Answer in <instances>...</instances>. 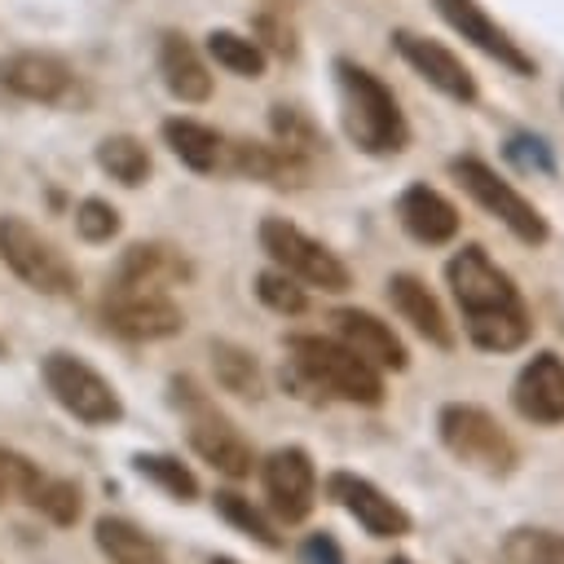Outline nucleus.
Masks as SVG:
<instances>
[{
	"instance_id": "obj_8",
	"label": "nucleus",
	"mask_w": 564,
	"mask_h": 564,
	"mask_svg": "<svg viewBox=\"0 0 564 564\" xmlns=\"http://www.w3.org/2000/svg\"><path fill=\"white\" fill-rule=\"evenodd\" d=\"M260 251L273 260V269L291 273L295 282L304 286H317L326 295H344L352 286V273L348 264L326 247L317 242L313 234H304L295 220L286 216H264L260 220Z\"/></svg>"
},
{
	"instance_id": "obj_23",
	"label": "nucleus",
	"mask_w": 564,
	"mask_h": 564,
	"mask_svg": "<svg viewBox=\"0 0 564 564\" xmlns=\"http://www.w3.org/2000/svg\"><path fill=\"white\" fill-rule=\"evenodd\" d=\"M93 542L110 564H167L163 546L154 542V533H145L137 520L128 516H97L93 520Z\"/></svg>"
},
{
	"instance_id": "obj_22",
	"label": "nucleus",
	"mask_w": 564,
	"mask_h": 564,
	"mask_svg": "<svg viewBox=\"0 0 564 564\" xmlns=\"http://www.w3.org/2000/svg\"><path fill=\"white\" fill-rule=\"evenodd\" d=\"M159 75L167 84V93L176 101H207L212 97V75H207V62L198 57V48L185 40V35H163L159 44Z\"/></svg>"
},
{
	"instance_id": "obj_36",
	"label": "nucleus",
	"mask_w": 564,
	"mask_h": 564,
	"mask_svg": "<svg viewBox=\"0 0 564 564\" xmlns=\"http://www.w3.org/2000/svg\"><path fill=\"white\" fill-rule=\"evenodd\" d=\"M119 212L106 203V198H84L79 207H75V234L84 238V242H110L115 234H119Z\"/></svg>"
},
{
	"instance_id": "obj_35",
	"label": "nucleus",
	"mask_w": 564,
	"mask_h": 564,
	"mask_svg": "<svg viewBox=\"0 0 564 564\" xmlns=\"http://www.w3.org/2000/svg\"><path fill=\"white\" fill-rule=\"evenodd\" d=\"M40 463H31L26 454H18V449H9V445H0V502H9V498H31L35 494V485H40Z\"/></svg>"
},
{
	"instance_id": "obj_29",
	"label": "nucleus",
	"mask_w": 564,
	"mask_h": 564,
	"mask_svg": "<svg viewBox=\"0 0 564 564\" xmlns=\"http://www.w3.org/2000/svg\"><path fill=\"white\" fill-rule=\"evenodd\" d=\"M502 564H564V533L546 524H516L498 542Z\"/></svg>"
},
{
	"instance_id": "obj_17",
	"label": "nucleus",
	"mask_w": 564,
	"mask_h": 564,
	"mask_svg": "<svg viewBox=\"0 0 564 564\" xmlns=\"http://www.w3.org/2000/svg\"><path fill=\"white\" fill-rule=\"evenodd\" d=\"M436 13H441L467 44H476L485 57H494V62L507 66L511 75H524V79L538 75V62H533V57H529V53H524V48H520V44H516V40H511V35H507V31H502L476 0H436Z\"/></svg>"
},
{
	"instance_id": "obj_39",
	"label": "nucleus",
	"mask_w": 564,
	"mask_h": 564,
	"mask_svg": "<svg viewBox=\"0 0 564 564\" xmlns=\"http://www.w3.org/2000/svg\"><path fill=\"white\" fill-rule=\"evenodd\" d=\"M383 564H419V560H414V555H405V551H392Z\"/></svg>"
},
{
	"instance_id": "obj_7",
	"label": "nucleus",
	"mask_w": 564,
	"mask_h": 564,
	"mask_svg": "<svg viewBox=\"0 0 564 564\" xmlns=\"http://www.w3.org/2000/svg\"><path fill=\"white\" fill-rule=\"evenodd\" d=\"M40 379L48 388V397L84 427H115L123 419V397L119 388L97 370L88 366L79 352H66V348H53L44 361H40Z\"/></svg>"
},
{
	"instance_id": "obj_33",
	"label": "nucleus",
	"mask_w": 564,
	"mask_h": 564,
	"mask_svg": "<svg viewBox=\"0 0 564 564\" xmlns=\"http://www.w3.org/2000/svg\"><path fill=\"white\" fill-rule=\"evenodd\" d=\"M269 123H273V141H282V145L300 150L304 159H308V154H317V150L326 145V137L317 132V123H313L300 106H273Z\"/></svg>"
},
{
	"instance_id": "obj_41",
	"label": "nucleus",
	"mask_w": 564,
	"mask_h": 564,
	"mask_svg": "<svg viewBox=\"0 0 564 564\" xmlns=\"http://www.w3.org/2000/svg\"><path fill=\"white\" fill-rule=\"evenodd\" d=\"M454 564H467V560H454Z\"/></svg>"
},
{
	"instance_id": "obj_37",
	"label": "nucleus",
	"mask_w": 564,
	"mask_h": 564,
	"mask_svg": "<svg viewBox=\"0 0 564 564\" xmlns=\"http://www.w3.org/2000/svg\"><path fill=\"white\" fill-rule=\"evenodd\" d=\"M295 564H348V560H344V546L330 529H313L295 546Z\"/></svg>"
},
{
	"instance_id": "obj_21",
	"label": "nucleus",
	"mask_w": 564,
	"mask_h": 564,
	"mask_svg": "<svg viewBox=\"0 0 564 564\" xmlns=\"http://www.w3.org/2000/svg\"><path fill=\"white\" fill-rule=\"evenodd\" d=\"M229 167L238 176L264 181L273 189H300L308 185V159L282 141H234L229 145Z\"/></svg>"
},
{
	"instance_id": "obj_28",
	"label": "nucleus",
	"mask_w": 564,
	"mask_h": 564,
	"mask_svg": "<svg viewBox=\"0 0 564 564\" xmlns=\"http://www.w3.org/2000/svg\"><path fill=\"white\" fill-rule=\"evenodd\" d=\"M97 167H101L110 181L137 189V185H145L154 159H150L145 141H137V137H128V132H115V137H101V141H97Z\"/></svg>"
},
{
	"instance_id": "obj_18",
	"label": "nucleus",
	"mask_w": 564,
	"mask_h": 564,
	"mask_svg": "<svg viewBox=\"0 0 564 564\" xmlns=\"http://www.w3.org/2000/svg\"><path fill=\"white\" fill-rule=\"evenodd\" d=\"M397 225H401L414 242H423V247H445V242L458 238L463 216H458V207H454L436 185L410 181V185L397 194Z\"/></svg>"
},
{
	"instance_id": "obj_20",
	"label": "nucleus",
	"mask_w": 564,
	"mask_h": 564,
	"mask_svg": "<svg viewBox=\"0 0 564 564\" xmlns=\"http://www.w3.org/2000/svg\"><path fill=\"white\" fill-rule=\"evenodd\" d=\"M70 84H75L70 66H66L62 57H53V53L26 48V53L0 57V88H9V93L22 97V101L53 106V101H62V97L70 93Z\"/></svg>"
},
{
	"instance_id": "obj_38",
	"label": "nucleus",
	"mask_w": 564,
	"mask_h": 564,
	"mask_svg": "<svg viewBox=\"0 0 564 564\" xmlns=\"http://www.w3.org/2000/svg\"><path fill=\"white\" fill-rule=\"evenodd\" d=\"M256 26H260V31H269V35H273V40H264V44H269V48H278V53H282V57H291V53H295V40H291V31H278V22H273V18H269V13H264V18H260V22H256Z\"/></svg>"
},
{
	"instance_id": "obj_16",
	"label": "nucleus",
	"mask_w": 564,
	"mask_h": 564,
	"mask_svg": "<svg viewBox=\"0 0 564 564\" xmlns=\"http://www.w3.org/2000/svg\"><path fill=\"white\" fill-rule=\"evenodd\" d=\"M330 330L339 344H348L361 361H370L379 375H401L410 370V348L405 339L392 330V322H383L370 308H335L330 313Z\"/></svg>"
},
{
	"instance_id": "obj_25",
	"label": "nucleus",
	"mask_w": 564,
	"mask_h": 564,
	"mask_svg": "<svg viewBox=\"0 0 564 564\" xmlns=\"http://www.w3.org/2000/svg\"><path fill=\"white\" fill-rule=\"evenodd\" d=\"M212 375L225 392L242 397V401H260L264 397V375H260V361L256 352H247L242 344H229V339H212Z\"/></svg>"
},
{
	"instance_id": "obj_24",
	"label": "nucleus",
	"mask_w": 564,
	"mask_h": 564,
	"mask_svg": "<svg viewBox=\"0 0 564 564\" xmlns=\"http://www.w3.org/2000/svg\"><path fill=\"white\" fill-rule=\"evenodd\" d=\"M163 141L189 172H212L225 159V137L198 119H163Z\"/></svg>"
},
{
	"instance_id": "obj_10",
	"label": "nucleus",
	"mask_w": 564,
	"mask_h": 564,
	"mask_svg": "<svg viewBox=\"0 0 564 564\" xmlns=\"http://www.w3.org/2000/svg\"><path fill=\"white\" fill-rule=\"evenodd\" d=\"M0 260L40 295H70L75 291V264L26 220V216H0Z\"/></svg>"
},
{
	"instance_id": "obj_27",
	"label": "nucleus",
	"mask_w": 564,
	"mask_h": 564,
	"mask_svg": "<svg viewBox=\"0 0 564 564\" xmlns=\"http://www.w3.org/2000/svg\"><path fill=\"white\" fill-rule=\"evenodd\" d=\"M132 471L154 485L159 494H167L172 502H194L198 498V476L176 458V454H163V449H137L132 454Z\"/></svg>"
},
{
	"instance_id": "obj_30",
	"label": "nucleus",
	"mask_w": 564,
	"mask_h": 564,
	"mask_svg": "<svg viewBox=\"0 0 564 564\" xmlns=\"http://www.w3.org/2000/svg\"><path fill=\"white\" fill-rule=\"evenodd\" d=\"M207 53H212L216 66H225V70L238 75V79H260V75H264V48H260V40H251V35L212 31V35H207Z\"/></svg>"
},
{
	"instance_id": "obj_31",
	"label": "nucleus",
	"mask_w": 564,
	"mask_h": 564,
	"mask_svg": "<svg viewBox=\"0 0 564 564\" xmlns=\"http://www.w3.org/2000/svg\"><path fill=\"white\" fill-rule=\"evenodd\" d=\"M48 524H57V529H70L75 520H79V511H84V489L75 485V480H66V476H40V485H35V494L26 498Z\"/></svg>"
},
{
	"instance_id": "obj_12",
	"label": "nucleus",
	"mask_w": 564,
	"mask_h": 564,
	"mask_svg": "<svg viewBox=\"0 0 564 564\" xmlns=\"http://www.w3.org/2000/svg\"><path fill=\"white\" fill-rule=\"evenodd\" d=\"M101 322L110 335L128 344H154L185 330V313L167 291H137V286H110L101 300Z\"/></svg>"
},
{
	"instance_id": "obj_32",
	"label": "nucleus",
	"mask_w": 564,
	"mask_h": 564,
	"mask_svg": "<svg viewBox=\"0 0 564 564\" xmlns=\"http://www.w3.org/2000/svg\"><path fill=\"white\" fill-rule=\"evenodd\" d=\"M256 300H260L269 313H278V317H300V313L308 308L304 286H300L291 273H282V269H260V273H256Z\"/></svg>"
},
{
	"instance_id": "obj_1",
	"label": "nucleus",
	"mask_w": 564,
	"mask_h": 564,
	"mask_svg": "<svg viewBox=\"0 0 564 564\" xmlns=\"http://www.w3.org/2000/svg\"><path fill=\"white\" fill-rule=\"evenodd\" d=\"M445 286L454 295L463 339L476 352L502 357V352H520L533 339V313L520 286L480 242H463L445 260Z\"/></svg>"
},
{
	"instance_id": "obj_11",
	"label": "nucleus",
	"mask_w": 564,
	"mask_h": 564,
	"mask_svg": "<svg viewBox=\"0 0 564 564\" xmlns=\"http://www.w3.org/2000/svg\"><path fill=\"white\" fill-rule=\"evenodd\" d=\"M260 485H264V502L282 524H304L317 507V463L304 445H273L260 463Z\"/></svg>"
},
{
	"instance_id": "obj_9",
	"label": "nucleus",
	"mask_w": 564,
	"mask_h": 564,
	"mask_svg": "<svg viewBox=\"0 0 564 564\" xmlns=\"http://www.w3.org/2000/svg\"><path fill=\"white\" fill-rule=\"evenodd\" d=\"M317 489L326 494V502H335V507H339L366 538H375V542H401V538L414 533L410 507H401L388 489H379L370 476H361V471H352V467L326 471Z\"/></svg>"
},
{
	"instance_id": "obj_3",
	"label": "nucleus",
	"mask_w": 564,
	"mask_h": 564,
	"mask_svg": "<svg viewBox=\"0 0 564 564\" xmlns=\"http://www.w3.org/2000/svg\"><path fill=\"white\" fill-rule=\"evenodd\" d=\"M167 405L181 414V427H185V441L189 449L212 467L220 471L225 480H247L256 471V445L242 436V427L203 392L198 379L189 375H172L167 379Z\"/></svg>"
},
{
	"instance_id": "obj_34",
	"label": "nucleus",
	"mask_w": 564,
	"mask_h": 564,
	"mask_svg": "<svg viewBox=\"0 0 564 564\" xmlns=\"http://www.w3.org/2000/svg\"><path fill=\"white\" fill-rule=\"evenodd\" d=\"M502 159L516 167V172H533V176H555V150L546 137L538 132H511L502 141Z\"/></svg>"
},
{
	"instance_id": "obj_19",
	"label": "nucleus",
	"mask_w": 564,
	"mask_h": 564,
	"mask_svg": "<svg viewBox=\"0 0 564 564\" xmlns=\"http://www.w3.org/2000/svg\"><path fill=\"white\" fill-rule=\"evenodd\" d=\"M194 278V264L181 247L167 242H132L119 264H115V282L110 286H137V291H172L185 286Z\"/></svg>"
},
{
	"instance_id": "obj_2",
	"label": "nucleus",
	"mask_w": 564,
	"mask_h": 564,
	"mask_svg": "<svg viewBox=\"0 0 564 564\" xmlns=\"http://www.w3.org/2000/svg\"><path fill=\"white\" fill-rule=\"evenodd\" d=\"M286 366H282V388H291V397L308 401V405H326V401H344V405H361V410H379L388 401V383L383 375L361 361L348 344H339L335 335H286Z\"/></svg>"
},
{
	"instance_id": "obj_15",
	"label": "nucleus",
	"mask_w": 564,
	"mask_h": 564,
	"mask_svg": "<svg viewBox=\"0 0 564 564\" xmlns=\"http://www.w3.org/2000/svg\"><path fill=\"white\" fill-rule=\"evenodd\" d=\"M392 48L410 62V70L419 75V79H427L441 97H449V101H458V106H471L476 97H480V88H476V75L463 66V57L458 53H449L441 40H427V35H419V31H392Z\"/></svg>"
},
{
	"instance_id": "obj_14",
	"label": "nucleus",
	"mask_w": 564,
	"mask_h": 564,
	"mask_svg": "<svg viewBox=\"0 0 564 564\" xmlns=\"http://www.w3.org/2000/svg\"><path fill=\"white\" fill-rule=\"evenodd\" d=\"M383 295H388L392 313H397L427 348H436V352H454V348H458V330H454L445 304L436 300V291H432L419 273H392V278L383 282Z\"/></svg>"
},
{
	"instance_id": "obj_13",
	"label": "nucleus",
	"mask_w": 564,
	"mask_h": 564,
	"mask_svg": "<svg viewBox=\"0 0 564 564\" xmlns=\"http://www.w3.org/2000/svg\"><path fill=\"white\" fill-rule=\"evenodd\" d=\"M507 401L524 423L560 427L564 423V357L555 348H538L533 357H524V366L511 379Z\"/></svg>"
},
{
	"instance_id": "obj_5",
	"label": "nucleus",
	"mask_w": 564,
	"mask_h": 564,
	"mask_svg": "<svg viewBox=\"0 0 564 564\" xmlns=\"http://www.w3.org/2000/svg\"><path fill=\"white\" fill-rule=\"evenodd\" d=\"M436 445L485 480H511L520 467V445L498 423V414L480 401H441L436 405Z\"/></svg>"
},
{
	"instance_id": "obj_6",
	"label": "nucleus",
	"mask_w": 564,
	"mask_h": 564,
	"mask_svg": "<svg viewBox=\"0 0 564 564\" xmlns=\"http://www.w3.org/2000/svg\"><path fill=\"white\" fill-rule=\"evenodd\" d=\"M449 176H454L458 189H463L485 216H494L516 242H524V247H546V238H551L546 216H542L494 163H485L480 154H454V159H449Z\"/></svg>"
},
{
	"instance_id": "obj_26",
	"label": "nucleus",
	"mask_w": 564,
	"mask_h": 564,
	"mask_svg": "<svg viewBox=\"0 0 564 564\" xmlns=\"http://www.w3.org/2000/svg\"><path fill=\"white\" fill-rule=\"evenodd\" d=\"M212 507H216V516L229 524V529H238L242 538H251L256 546H264V551H282L286 546V538L278 533V524L264 516V507H256L247 494H238V489H216L212 494Z\"/></svg>"
},
{
	"instance_id": "obj_40",
	"label": "nucleus",
	"mask_w": 564,
	"mask_h": 564,
	"mask_svg": "<svg viewBox=\"0 0 564 564\" xmlns=\"http://www.w3.org/2000/svg\"><path fill=\"white\" fill-rule=\"evenodd\" d=\"M207 564H238V560H234V555H212Z\"/></svg>"
},
{
	"instance_id": "obj_4",
	"label": "nucleus",
	"mask_w": 564,
	"mask_h": 564,
	"mask_svg": "<svg viewBox=\"0 0 564 564\" xmlns=\"http://www.w3.org/2000/svg\"><path fill=\"white\" fill-rule=\"evenodd\" d=\"M335 84H339V119H344V132H348V141L361 154L383 159V154H401L410 145V123H405L392 88L375 70L339 57L335 62Z\"/></svg>"
}]
</instances>
